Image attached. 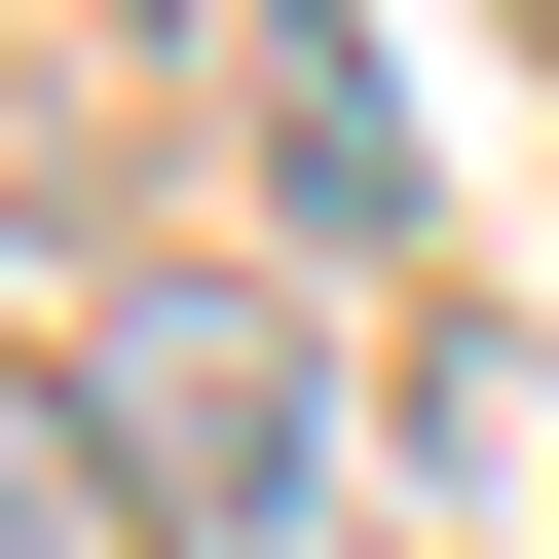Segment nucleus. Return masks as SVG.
Masks as SVG:
<instances>
[{
    "mask_svg": "<svg viewBox=\"0 0 559 559\" xmlns=\"http://www.w3.org/2000/svg\"><path fill=\"white\" fill-rule=\"evenodd\" d=\"M224 150L299 261H411V75H373V0H224Z\"/></svg>",
    "mask_w": 559,
    "mask_h": 559,
    "instance_id": "nucleus-2",
    "label": "nucleus"
},
{
    "mask_svg": "<svg viewBox=\"0 0 559 559\" xmlns=\"http://www.w3.org/2000/svg\"><path fill=\"white\" fill-rule=\"evenodd\" d=\"M75 448H112L150 559H299L336 522V336L261 299V261H112L75 299Z\"/></svg>",
    "mask_w": 559,
    "mask_h": 559,
    "instance_id": "nucleus-1",
    "label": "nucleus"
},
{
    "mask_svg": "<svg viewBox=\"0 0 559 559\" xmlns=\"http://www.w3.org/2000/svg\"><path fill=\"white\" fill-rule=\"evenodd\" d=\"M0 559H150V522H112V448H75V373H38V336H0Z\"/></svg>",
    "mask_w": 559,
    "mask_h": 559,
    "instance_id": "nucleus-3",
    "label": "nucleus"
}]
</instances>
